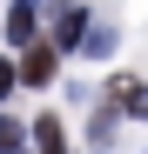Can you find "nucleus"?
Instances as JSON below:
<instances>
[{
	"mask_svg": "<svg viewBox=\"0 0 148 154\" xmlns=\"http://www.w3.org/2000/svg\"><path fill=\"white\" fill-rule=\"evenodd\" d=\"M54 74H61V54H54L47 40H27V60L14 67V81H27V87H47Z\"/></svg>",
	"mask_w": 148,
	"mask_h": 154,
	"instance_id": "obj_1",
	"label": "nucleus"
},
{
	"mask_svg": "<svg viewBox=\"0 0 148 154\" xmlns=\"http://www.w3.org/2000/svg\"><path fill=\"white\" fill-rule=\"evenodd\" d=\"M81 34H88V14L74 7V0H61V7H54V40H47V47L61 54V47H74Z\"/></svg>",
	"mask_w": 148,
	"mask_h": 154,
	"instance_id": "obj_2",
	"label": "nucleus"
},
{
	"mask_svg": "<svg viewBox=\"0 0 148 154\" xmlns=\"http://www.w3.org/2000/svg\"><path fill=\"white\" fill-rule=\"evenodd\" d=\"M7 40H40V14H34V0H14V14H7Z\"/></svg>",
	"mask_w": 148,
	"mask_h": 154,
	"instance_id": "obj_3",
	"label": "nucleus"
},
{
	"mask_svg": "<svg viewBox=\"0 0 148 154\" xmlns=\"http://www.w3.org/2000/svg\"><path fill=\"white\" fill-rule=\"evenodd\" d=\"M27 127H34V154H67L61 121H54V114H40V121H27Z\"/></svg>",
	"mask_w": 148,
	"mask_h": 154,
	"instance_id": "obj_4",
	"label": "nucleus"
},
{
	"mask_svg": "<svg viewBox=\"0 0 148 154\" xmlns=\"http://www.w3.org/2000/svg\"><path fill=\"white\" fill-rule=\"evenodd\" d=\"M114 107L135 114V121H148V87H141V81H114Z\"/></svg>",
	"mask_w": 148,
	"mask_h": 154,
	"instance_id": "obj_5",
	"label": "nucleus"
},
{
	"mask_svg": "<svg viewBox=\"0 0 148 154\" xmlns=\"http://www.w3.org/2000/svg\"><path fill=\"white\" fill-rule=\"evenodd\" d=\"M81 47H88L94 60H108V54H114V27H88V34H81Z\"/></svg>",
	"mask_w": 148,
	"mask_h": 154,
	"instance_id": "obj_6",
	"label": "nucleus"
},
{
	"mask_svg": "<svg viewBox=\"0 0 148 154\" xmlns=\"http://www.w3.org/2000/svg\"><path fill=\"white\" fill-rule=\"evenodd\" d=\"M88 141L94 147H114V107H101V114L88 121Z\"/></svg>",
	"mask_w": 148,
	"mask_h": 154,
	"instance_id": "obj_7",
	"label": "nucleus"
},
{
	"mask_svg": "<svg viewBox=\"0 0 148 154\" xmlns=\"http://www.w3.org/2000/svg\"><path fill=\"white\" fill-rule=\"evenodd\" d=\"M20 127H27V121H14V114H0V154H20Z\"/></svg>",
	"mask_w": 148,
	"mask_h": 154,
	"instance_id": "obj_8",
	"label": "nucleus"
},
{
	"mask_svg": "<svg viewBox=\"0 0 148 154\" xmlns=\"http://www.w3.org/2000/svg\"><path fill=\"white\" fill-rule=\"evenodd\" d=\"M7 94H14V67L0 60V100H7Z\"/></svg>",
	"mask_w": 148,
	"mask_h": 154,
	"instance_id": "obj_9",
	"label": "nucleus"
}]
</instances>
